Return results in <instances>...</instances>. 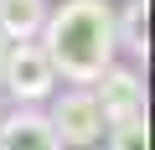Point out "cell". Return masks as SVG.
Instances as JSON below:
<instances>
[{"mask_svg":"<svg viewBox=\"0 0 155 150\" xmlns=\"http://www.w3.org/2000/svg\"><path fill=\"white\" fill-rule=\"evenodd\" d=\"M0 150H62V145H57L47 114H36V109H16V114L0 119Z\"/></svg>","mask_w":155,"mask_h":150,"instance_id":"5b68a950","label":"cell"},{"mask_svg":"<svg viewBox=\"0 0 155 150\" xmlns=\"http://www.w3.org/2000/svg\"><path fill=\"white\" fill-rule=\"evenodd\" d=\"M36 47L47 52L52 72L67 78L72 88H88L98 72L114 62V5L109 0H62L47 11Z\"/></svg>","mask_w":155,"mask_h":150,"instance_id":"6da1fadb","label":"cell"},{"mask_svg":"<svg viewBox=\"0 0 155 150\" xmlns=\"http://www.w3.org/2000/svg\"><path fill=\"white\" fill-rule=\"evenodd\" d=\"M109 150H150L145 114H140V119H119V124H109Z\"/></svg>","mask_w":155,"mask_h":150,"instance_id":"ba28073f","label":"cell"},{"mask_svg":"<svg viewBox=\"0 0 155 150\" xmlns=\"http://www.w3.org/2000/svg\"><path fill=\"white\" fill-rule=\"evenodd\" d=\"M88 93L104 109V124H119V119H140L145 114V78L134 67H114L109 62L98 78L88 83Z\"/></svg>","mask_w":155,"mask_h":150,"instance_id":"277c9868","label":"cell"},{"mask_svg":"<svg viewBox=\"0 0 155 150\" xmlns=\"http://www.w3.org/2000/svg\"><path fill=\"white\" fill-rule=\"evenodd\" d=\"M5 47H11V42H5V36H0V67H5Z\"/></svg>","mask_w":155,"mask_h":150,"instance_id":"9c48e42d","label":"cell"},{"mask_svg":"<svg viewBox=\"0 0 155 150\" xmlns=\"http://www.w3.org/2000/svg\"><path fill=\"white\" fill-rule=\"evenodd\" d=\"M47 124H52L57 145H93V140L109 129V124H104V109L93 104V93H88V88H67V93L52 104Z\"/></svg>","mask_w":155,"mask_h":150,"instance_id":"3957f363","label":"cell"},{"mask_svg":"<svg viewBox=\"0 0 155 150\" xmlns=\"http://www.w3.org/2000/svg\"><path fill=\"white\" fill-rule=\"evenodd\" d=\"M114 42H124L134 57L150 52V5L145 0H129L124 11H114Z\"/></svg>","mask_w":155,"mask_h":150,"instance_id":"52a82bcc","label":"cell"},{"mask_svg":"<svg viewBox=\"0 0 155 150\" xmlns=\"http://www.w3.org/2000/svg\"><path fill=\"white\" fill-rule=\"evenodd\" d=\"M0 83H5V93H11L16 104H41V98H52V88H57V72H52V62H47V52H41L36 42H16V47H5Z\"/></svg>","mask_w":155,"mask_h":150,"instance_id":"7a4b0ae2","label":"cell"},{"mask_svg":"<svg viewBox=\"0 0 155 150\" xmlns=\"http://www.w3.org/2000/svg\"><path fill=\"white\" fill-rule=\"evenodd\" d=\"M47 21V0H0V36L11 47L16 42H36Z\"/></svg>","mask_w":155,"mask_h":150,"instance_id":"8992f818","label":"cell"}]
</instances>
